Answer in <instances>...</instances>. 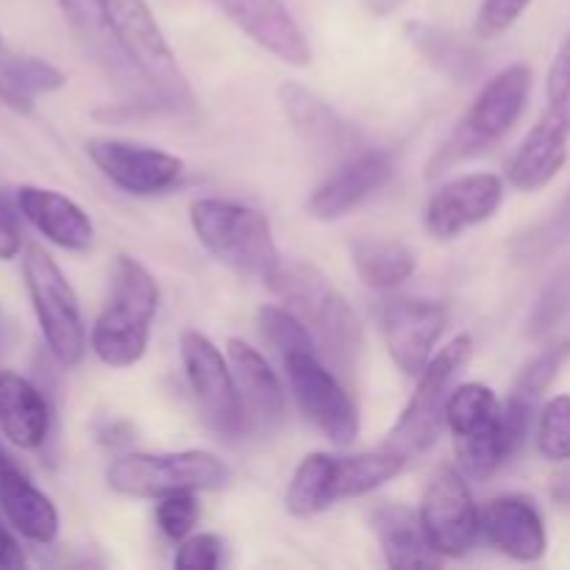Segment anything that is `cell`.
<instances>
[{
    "label": "cell",
    "instance_id": "6da1fadb",
    "mask_svg": "<svg viewBox=\"0 0 570 570\" xmlns=\"http://www.w3.org/2000/svg\"><path fill=\"white\" fill-rule=\"evenodd\" d=\"M265 284L284 301L289 312L304 321L323 354L345 376H354L362 351H365V334L345 295L315 265H306V262H282L265 278Z\"/></svg>",
    "mask_w": 570,
    "mask_h": 570
},
{
    "label": "cell",
    "instance_id": "7a4b0ae2",
    "mask_svg": "<svg viewBox=\"0 0 570 570\" xmlns=\"http://www.w3.org/2000/svg\"><path fill=\"white\" fill-rule=\"evenodd\" d=\"M159 298L154 273L134 256H117L111 265L109 295L89 337L95 356L104 365L120 371L142 360L159 312Z\"/></svg>",
    "mask_w": 570,
    "mask_h": 570
},
{
    "label": "cell",
    "instance_id": "3957f363",
    "mask_svg": "<svg viewBox=\"0 0 570 570\" xmlns=\"http://www.w3.org/2000/svg\"><path fill=\"white\" fill-rule=\"evenodd\" d=\"M529 92H532V67L529 65L518 61V65L495 72L476 95L471 109L456 122L454 131L438 145L426 165V178H440L451 167L462 165L473 156H482L484 150L499 145L527 109Z\"/></svg>",
    "mask_w": 570,
    "mask_h": 570
},
{
    "label": "cell",
    "instance_id": "277c9868",
    "mask_svg": "<svg viewBox=\"0 0 570 570\" xmlns=\"http://www.w3.org/2000/svg\"><path fill=\"white\" fill-rule=\"evenodd\" d=\"M117 48L165 109H193L195 92L178 67L148 0H98Z\"/></svg>",
    "mask_w": 570,
    "mask_h": 570
},
{
    "label": "cell",
    "instance_id": "5b68a950",
    "mask_svg": "<svg viewBox=\"0 0 570 570\" xmlns=\"http://www.w3.org/2000/svg\"><path fill=\"white\" fill-rule=\"evenodd\" d=\"M189 223L198 243L220 265L243 276H259L265 282L282 265L271 220L254 206L223 198H198L189 206Z\"/></svg>",
    "mask_w": 570,
    "mask_h": 570
},
{
    "label": "cell",
    "instance_id": "8992f818",
    "mask_svg": "<svg viewBox=\"0 0 570 570\" xmlns=\"http://www.w3.org/2000/svg\"><path fill=\"white\" fill-rule=\"evenodd\" d=\"M471 356L473 337L456 334L429 360V365L417 376L415 395L406 404L404 415L390 429L384 449L395 451L404 462H412L438 443L445 426V406H449V395L454 390V379L471 365Z\"/></svg>",
    "mask_w": 570,
    "mask_h": 570
},
{
    "label": "cell",
    "instance_id": "52a82bcc",
    "mask_svg": "<svg viewBox=\"0 0 570 570\" xmlns=\"http://www.w3.org/2000/svg\"><path fill=\"white\" fill-rule=\"evenodd\" d=\"M232 468L212 451L173 454H122L106 468V484L128 499H167L176 493H206L226 488Z\"/></svg>",
    "mask_w": 570,
    "mask_h": 570
},
{
    "label": "cell",
    "instance_id": "ba28073f",
    "mask_svg": "<svg viewBox=\"0 0 570 570\" xmlns=\"http://www.w3.org/2000/svg\"><path fill=\"white\" fill-rule=\"evenodd\" d=\"M22 278L37 315L39 332L53 360L65 367L81 365L87 354V328L76 289L42 245L31 243L22 250Z\"/></svg>",
    "mask_w": 570,
    "mask_h": 570
},
{
    "label": "cell",
    "instance_id": "9c48e42d",
    "mask_svg": "<svg viewBox=\"0 0 570 570\" xmlns=\"http://www.w3.org/2000/svg\"><path fill=\"white\" fill-rule=\"evenodd\" d=\"M445 426L454 434L460 468L471 479H490L507 460L504 406L482 382H468L451 390L445 406Z\"/></svg>",
    "mask_w": 570,
    "mask_h": 570
},
{
    "label": "cell",
    "instance_id": "30bf717a",
    "mask_svg": "<svg viewBox=\"0 0 570 570\" xmlns=\"http://www.w3.org/2000/svg\"><path fill=\"white\" fill-rule=\"evenodd\" d=\"M181 362L195 401H198L212 432L226 443L243 438L248 429V412H245L232 362L206 334L195 332V328H187L181 334Z\"/></svg>",
    "mask_w": 570,
    "mask_h": 570
},
{
    "label": "cell",
    "instance_id": "8fae6325",
    "mask_svg": "<svg viewBox=\"0 0 570 570\" xmlns=\"http://www.w3.org/2000/svg\"><path fill=\"white\" fill-rule=\"evenodd\" d=\"M289 390L301 412L332 440L334 445H351L360 434V412L348 390L321 362L315 348H295L282 356Z\"/></svg>",
    "mask_w": 570,
    "mask_h": 570
},
{
    "label": "cell",
    "instance_id": "7c38bea8",
    "mask_svg": "<svg viewBox=\"0 0 570 570\" xmlns=\"http://www.w3.org/2000/svg\"><path fill=\"white\" fill-rule=\"evenodd\" d=\"M421 521L443 557H465L482 534V510L473 501L465 476L443 465L429 479L421 501Z\"/></svg>",
    "mask_w": 570,
    "mask_h": 570
},
{
    "label": "cell",
    "instance_id": "4fadbf2b",
    "mask_svg": "<svg viewBox=\"0 0 570 570\" xmlns=\"http://www.w3.org/2000/svg\"><path fill=\"white\" fill-rule=\"evenodd\" d=\"M87 156L104 173V178L137 198L167 193L184 176V159H178L176 154L128 139H89Z\"/></svg>",
    "mask_w": 570,
    "mask_h": 570
},
{
    "label": "cell",
    "instance_id": "5bb4252c",
    "mask_svg": "<svg viewBox=\"0 0 570 570\" xmlns=\"http://www.w3.org/2000/svg\"><path fill=\"white\" fill-rule=\"evenodd\" d=\"M445 326H449V309L438 301L390 298L382 306L384 345L404 376H421Z\"/></svg>",
    "mask_w": 570,
    "mask_h": 570
},
{
    "label": "cell",
    "instance_id": "9a60e30c",
    "mask_svg": "<svg viewBox=\"0 0 570 570\" xmlns=\"http://www.w3.org/2000/svg\"><path fill=\"white\" fill-rule=\"evenodd\" d=\"M504 200V181L495 173H471L443 184L426 204V232L434 239H454L490 220Z\"/></svg>",
    "mask_w": 570,
    "mask_h": 570
},
{
    "label": "cell",
    "instance_id": "2e32d148",
    "mask_svg": "<svg viewBox=\"0 0 570 570\" xmlns=\"http://www.w3.org/2000/svg\"><path fill=\"white\" fill-rule=\"evenodd\" d=\"M393 178V156L387 150H360L348 156L306 200L315 220H340L376 195Z\"/></svg>",
    "mask_w": 570,
    "mask_h": 570
},
{
    "label": "cell",
    "instance_id": "e0dca14e",
    "mask_svg": "<svg viewBox=\"0 0 570 570\" xmlns=\"http://www.w3.org/2000/svg\"><path fill=\"white\" fill-rule=\"evenodd\" d=\"M278 104L295 131L301 134V139L312 145L317 154L328 156V159H348V156L360 154L362 134L312 89L295 81L282 83Z\"/></svg>",
    "mask_w": 570,
    "mask_h": 570
},
{
    "label": "cell",
    "instance_id": "ac0fdd59",
    "mask_svg": "<svg viewBox=\"0 0 570 570\" xmlns=\"http://www.w3.org/2000/svg\"><path fill=\"white\" fill-rule=\"evenodd\" d=\"M215 6L276 59L293 67L312 61L309 39L282 0H215Z\"/></svg>",
    "mask_w": 570,
    "mask_h": 570
},
{
    "label": "cell",
    "instance_id": "d6986e66",
    "mask_svg": "<svg viewBox=\"0 0 570 570\" xmlns=\"http://www.w3.org/2000/svg\"><path fill=\"white\" fill-rule=\"evenodd\" d=\"M0 512L31 543L48 546L59 534V510L31 482L20 462L0 443Z\"/></svg>",
    "mask_w": 570,
    "mask_h": 570
},
{
    "label": "cell",
    "instance_id": "ffe728a7",
    "mask_svg": "<svg viewBox=\"0 0 570 570\" xmlns=\"http://www.w3.org/2000/svg\"><path fill=\"white\" fill-rule=\"evenodd\" d=\"M482 534L518 562H538L549 549L543 515L523 495H499L482 507Z\"/></svg>",
    "mask_w": 570,
    "mask_h": 570
},
{
    "label": "cell",
    "instance_id": "44dd1931",
    "mask_svg": "<svg viewBox=\"0 0 570 570\" xmlns=\"http://www.w3.org/2000/svg\"><path fill=\"white\" fill-rule=\"evenodd\" d=\"M570 360V340L549 345L540 351L532 362L521 371V376L512 384V393L504 404V438H507V454L512 456L523 449L529 432H532L534 417L540 415V401L549 393L554 379L560 376L562 365Z\"/></svg>",
    "mask_w": 570,
    "mask_h": 570
},
{
    "label": "cell",
    "instance_id": "7402d4cb",
    "mask_svg": "<svg viewBox=\"0 0 570 570\" xmlns=\"http://www.w3.org/2000/svg\"><path fill=\"white\" fill-rule=\"evenodd\" d=\"M17 206H20L22 217L50 239L53 245L65 250H87L95 243V223L81 206L65 193H56L48 187H33V184H22L14 193Z\"/></svg>",
    "mask_w": 570,
    "mask_h": 570
},
{
    "label": "cell",
    "instance_id": "603a6c76",
    "mask_svg": "<svg viewBox=\"0 0 570 570\" xmlns=\"http://www.w3.org/2000/svg\"><path fill=\"white\" fill-rule=\"evenodd\" d=\"M371 523L379 543H382L384 560H387L390 568L423 570L443 566L445 557L429 540L421 521V512L410 510L404 504H390V501H384V504L373 507Z\"/></svg>",
    "mask_w": 570,
    "mask_h": 570
},
{
    "label": "cell",
    "instance_id": "cb8c5ba5",
    "mask_svg": "<svg viewBox=\"0 0 570 570\" xmlns=\"http://www.w3.org/2000/svg\"><path fill=\"white\" fill-rule=\"evenodd\" d=\"M226 351L248 417L262 429H276L287 415V395H284L282 379L254 345L232 337L226 343Z\"/></svg>",
    "mask_w": 570,
    "mask_h": 570
},
{
    "label": "cell",
    "instance_id": "d4e9b609",
    "mask_svg": "<svg viewBox=\"0 0 570 570\" xmlns=\"http://www.w3.org/2000/svg\"><path fill=\"white\" fill-rule=\"evenodd\" d=\"M0 434L22 451L42 449L50 434L48 399L14 371H0Z\"/></svg>",
    "mask_w": 570,
    "mask_h": 570
},
{
    "label": "cell",
    "instance_id": "484cf974",
    "mask_svg": "<svg viewBox=\"0 0 570 570\" xmlns=\"http://www.w3.org/2000/svg\"><path fill=\"white\" fill-rule=\"evenodd\" d=\"M406 42L417 50V56L429 61L438 72L454 83H473L484 72L482 50L473 48L460 33L443 31L429 22H406Z\"/></svg>",
    "mask_w": 570,
    "mask_h": 570
},
{
    "label": "cell",
    "instance_id": "4316f807",
    "mask_svg": "<svg viewBox=\"0 0 570 570\" xmlns=\"http://www.w3.org/2000/svg\"><path fill=\"white\" fill-rule=\"evenodd\" d=\"M56 3H59L61 17H65L67 26L72 28V33L81 39L83 48L95 56V61L104 65V70L109 72V76H115L117 81L126 83V87L137 83V87H142L145 92H150V89L142 83V78L137 76V70L128 65L122 50L117 48L115 37H111L109 26H106L104 20V11H100L98 0H56ZM156 104H159V100H156Z\"/></svg>",
    "mask_w": 570,
    "mask_h": 570
},
{
    "label": "cell",
    "instance_id": "83f0119b",
    "mask_svg": "<svg viewBox=\"0 0 570 570\" xmlns=\"http://www.w3.org/2000/svg\"><path fill=\"white\" fill-rule=\"evenodd\" d=\"M351 267L365 287L390 293L410 282L415 273V254L399 239L362 237L351 245Z\"/></svg>",
    "mask_w": 570,
    "mask_h": 570
},
{
    "label": "cell",
    "instance_id": "f1b7e54d",
    "mask_svg": "<svg viewBox=\"0 0 570 570\" xmlns=\"http://www.w3.org/2000/svg\"><path fill=\"white\" fill-rule=\"evenodd\" d=\"M568 161V139L554 137V134L543 131L534 126L532 131L523 137L521 148L507 165V178L515 189L523 193H534L543 189L557 178V173L566 167Z\"/></svg>",
    "mask_w": 570,
    "mask_h": 570
},
{
    "label": "cell",
    "instance_id": "f546056e",
    "mask_svg": "<svg viewBox=\"0 0 570 570\" xmlns=\"http://www.w3.org/2000/svg\"><path fill=\"white\" fill-rule=\"evenodd\" d=\"M340 501V488H337V456L334 454H309L301 460V465L295 468L293 482H289L287 507L289 515L295 518H312L326 512L328 507H334Z\"/></svg>",
    "mask_w": 570,
    "mask_h": 570
},
{
    "label": "cell",
    "instance_id": "4dcf8cb0",
    "mask_svg": "<svg viewBox=\"0 0 570 570\" xmlns=\"http://www.w3.org/2000/svg\"><path fill=\"white\" fill-rule=\"evenodd\" d=\"M404 465L406 462L395 451L384 449V445L379 451H365V454L337 456L340 501L362 499V495L373 493L382 484H387L390 479L399 476Z\"/></svg>",
    "mask_w": 570,
    "mask_h": 570
},
{
    "label": "cell",
    "instance_id": "1f68e13d",
    "mask_svg": "<svg viewBox=\"0 0 570 570\" xmlns=\"http://www.w3.org/2000/svg\"><path fill=\"white\" fill-rule=\"evenodd\" d=\"M543 131L570 139V31L557 48L554 61L546 78V109L534 122Z\"/></svg>",
    "mask_w": 570,
    "mask_h": 570
},
{
    "label": "cell",
    "instance_id": "d6a6232c",
    "mask_svg": "<svg viewBox=\"0 0 570 570\" xmlns=\"http://www.w3.org/2000/svg\"><path fill=\"white\" fill-rule=\"evenodd\" d=\"M568 243H570V189L566 198H562V204L557 206L546 220H540L538 226L529 228V232L518 234V239L512 243V256H515L518 262H543L546 256L566 248Z\"/></svg>",
    "mask_w": 570,
    "mask_h": 570
},
{
    "label": "cell",
    "instance_id": "836d02e7",
    "mask_svg": "<svg viewBox=\"0 0 570 570\" xmlns=\"http://www.w3.org/2000/svg\"><path fill=\"white\" fill-rule=\"evenodd\" d=\"M538 451L549 462H570V395H554L540 410Z\"/></svg>",
    "mask_w": 570,
    "mask_h": 570
},
{
    "label": "cell",
    "instance_id": "e575fe53",
    "mask_svg": "<svg viewBox=\"0 0 570 570\" xmlns=\"http://www.w3.org/2000/svg\"><path fill=\"white\" fill-rule=\"evenodd\" d=\"M198 515L200 507L195 493L167 495V499H159V507H156V523H159L161 534L170 538L173 543H181L193 534Z\"/></svg>",
    "mask_w": 570,
    "mask_h": 570
},
{
    "label": "cell",
    "instance_id": "d590c367",
    "mask_svg": "<svg viewBox=\"0 0 570 570\" xmlns=\"http://www.w3.org/2000/svg\"><path fill=\"white\" fill-rule=\"evenodd\" d=\"M568 301H570V273H560V276L543 289L538 304H534L532 315H529V334H532V337H543L546 332H551V326L560 323V317L566 315Z\"/></svg>",
    "mask_w": 570,
    "mask_h": 570
},
{
    "label": "cell",
    "instance_id": "8d00e7d4",
    "mask_svg": "<svg viewBox=\"0 0 570 570\" xmlns=\"http://www.w3.org/2000/svg\"><path fill=\"white\" fill-rule=\"evenodd\" d=\"M532 6V0H482L476 11V22H473V31L482 39H495L504 31H510L518 20H521L523 11Z\"/></svg>",
    "mask_w": 570,
    "mask_h": 570
},
{
    "label": "cell",
    "instance_id": "74e56055",
    "mask_svg": "<svg viewBox=\"0 0 570 570\" xmlns=\"http://www.w3.org/2000/svg\"><path fill=\"white\" fill-rule=\"evenodd\" d=\"M223 560V540L217 534H189L176 551V568L181 570H215Z\"/></svg>",
    "mask_w": 570,
    "mask_h": 570
},
{
    "label": "cell",
    "instance_id": "f35d334b",
    "mask_svg": "<svg viewBox=\"0 0 570 570\" xmlns=\"http://www.w3.org/2000/svg\"><path fill=\"white\" fill-rule=\"evenodd\" d=\"M20 206L6 189H0V262H11L22 250V226Z\"/></svg>",
    "mask_w": 570,
    "mask_h": 570
},
{
    "label": "cell",
    "instance_id": "ab89813d",
    "mask_svg": "<svg viewBox=\"0 0 570 570\" xmlns=\"http://www.w3.org/2000/svg\"><path fill=\"white\" fill-rule=\"evenodd\" d=\"M17 529L6 521V515L0 512V568L20 570L28 566L26 551H22L20 540H17Z\"/></svg>",
    "mask_w": 570,
    "mask_h": 570
},
{
    "label": "cell",
    "instance_id": "60d3db41",
    "mask_svg": "<svg viewBox=\"0 0 570 570\" xmlns=\"http://www.w3.org/2000/svg\"><path fill=\"white\" fill-rule=\"evenodd\" d=\"M551 495H554V501L562 510H570V471L554 476V482H551Z\"/></svg>",
    "mask_w": 570,
    "mask_h": 570
},
{
    "label": "cell",
    "instance_id": "b9f144b4",
    "mask_svg": "<svg viewBox=\"0 0 570 570\" xmlns=\"http://www.w3.org/2000/svg\"><path fill=\"white\" fill-rule=\"evenodd\" d=\"M362 3H365V9L371 11L373 17H390L393 11H399L406 0H362Z\"/></svg>",
    "mask_w": 570,
    "mask_h": 570
},
{
    "label": "cell",
    "instance_id": "7bdbcfd3",
    "mask_svg": "<svg viewBox=\"0 0 570 570\" xmlns=\"http://www.w3.org/2000/svg\"><path fill=\"white\" fill-rule=\"evenodd\" d=\"M11 345V323L9 317H6V312L0 309V354H6Z\"/></svg>",
    "mask_w": 570,
    "mask_h": 570
},
{
    "label": "cell",
    "instance_id": "ee69618b",
    "mask_svg": "<svg viewBox=\"0 0 570 570\" xmlns=\"http://www.w3.org/2000/svg\"><path fill=\"white\" fill-rule=\"evenodd\" d=\"M0 53H3V39H0Z\"/></svg>",
    "mask_w": 570,
    "mask_h": 570
}]
</instances>
